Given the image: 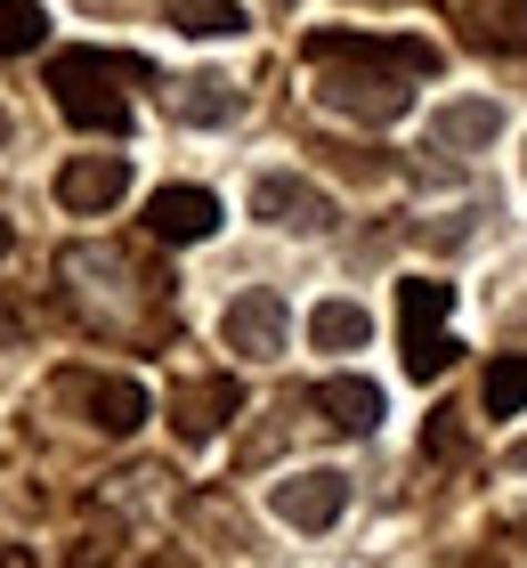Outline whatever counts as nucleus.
Returning a JSON list of instances; mask_svg holds the SVG:
<instances>
[{
    "label": "nucleus",
    "instance_id": "obj_26",
    "mask_svg": "<svg viewBox=\"0 0 527 568\" xmlns=\"http://www.w3.org/2000/svg\"><path fill=\"white\" fill-rule=\"evenodd\" d=\"M463 568H504V560H463Z\"/></svg>",
    "mask_w": 527,
    "mask_h": 568
},
{
    "label": "nucleus",
    "instance_id": "obj_3",
    "mask_svg": "<svg viewBox=\"0 0 527 568\" xmlns=\"http://www.w3.org/2000/svg\"><path fill=\"white\" fill-rule=\"evenodd\" d=\"M139 58H105V49H58L49 58V90H58V114L73 131H98V139H122L130 131V90L139 82Z\"/></svg>",
    "mask_w": 527,
    "mask_h": 568
},
{
    "label": "nucleus",
    "instance_id": "obj_22",
    "mask_svg": "<svg viewBox=\"0 0 527 568\" xmlns=\"http://www.w3.org/2000/svg\"><path fill=\"white\" fill-rule=\"evenodd\" d=\"M430 455H446V463L463 455V415H455V406H446V415H430Z\"/></svg>",
    "mask_w": 527,
    "mask_h": 568
},
{
    "label": "nucleus",
    "instance_id": "obj_17",
    "mask_svg": "<svg viewBox=\"0 0 527 568\" xmlns=\"http://www.w3.org/2000/svg\"><path fill=\"white\" fill-rule=\"evenodd\" d=\"M527 406V349H504L487 366V390H479V415H519Z\"/></svg>",
    "mask_w": 527,
    "mask_h": 568
},
{
    "label": "nucleus",
    "instance_id": "obj_28",
    "mask_svg": "<svg viewBox=\"0 0 527 568\" xmlns=\"http://www.w3.org/2000/svg\"><path fill=\"white\" fill-rule=\"evenodd\" d=\"M9 325H17V317H0V333H9Z\"/></svg>",
    "mask_w": 527,
    "mask_h": 568
},
{
    "label": "nucleus",
    "instance_id": "obj_9",
    "mask_svg": "<svg viewBox=\"0 0 527 568\" xmlns=\"http://www.w3.org/2000/svg\"><path fill=\"white\" fill-rule=\"evenodd\" d=\"M122 195H130V163L122 154H73V163L58 171V203L65 212H114Z\"/></svg>",
    "mask_w": 527,
    "mask_h": 568
},
{
    "label": "nucleus",
    "instance_id": "obj_21",
    "mask_svg": "<svg viewBox=\"0 0 527 568\" xmlns=\"http://www.w3.org/2000/svg\"><path fill=\"white\" fill-rule=\"evenodd\" d=\"M470 220H487L479 203H470V212H446V220L430 227V244H438V252H455V244H470Z\"/></svg>",
    "mask_w": 527,
    "mask_h": 568
},
{
    "label": "nucleus",
    "instance_id": "obj_16",
    "mask_svg": "<svg viewBox=\"0 0 527 568\" xmlns=\"http://www.w3.org/2000/svg\"><path fill=\"white\" fill-rule=\"evenodd\" d=\"M365 333H374V317H365L357 301H316V317H308L316 349H365Z\"/></svg>",
    "mask_w": 527,
    "mask_h": 568
},
{
    "label": "nucleus",
    "instance_id": "obj_7",
    "mask_svg": "<svg viewBox=\"0 0 527 568\" xmlns=\"http://www.w3.org/2000/svg\"><path fill=\"white\" fill-rule=\"evenodd\" d=\"M268 511H276L284 528H301V536H325L341 511H349V479H341L333 463H316V471H293V479H276Z\"/></svg>",
    "mask_w": 527,
    "mask_h": 568
},
{
    "label": "nucleus",
    "instance_id": "obj_6",
    "mask_svg": "<svg viewBox=\"0 0 527 568\" xmlns=\"http://www.w3.org/2000/svg\"><path fill=\"white\" fill-rule=\"evenodd\" d=\"M220 342L235 357H284V342H293V308H284L268 284H252V293H235L220 308Z\"/></svg>",
    "mask_w": 527,
    "mask_h": 568
},
{
    "label": "nucleus",
    "instance_id": "obj_29",
    "mask_svg": "<svg viewBox=\"0 0 527 568\" xmlns=\"http://www.w3.org/2000/svg\"><path fill=\"white\" fill-rule=\"evenodd\" d=\"M284 9H293V0H284Z\"/></svg>",
    "mask_w": 527,
    "mask_h": 568
},
{
    "label": "nucleus",
    "instance_id": "obj_15",
    "mask_svg": "<svg viewBox=\"0 0 527 568\" xmlns=\"http://www.w3.org/2000/svg\"><path fill=\"white\" fill-rule=\"evenodd\" d=\"M163 17L179 33H195V41H235L244 33V9H235V0H171Z\"/></svg>",
    "mask_w": 527,
    "mask_h": 568
},
{
    "label": "nucleus",
    "instance_id": "obj_2",
    "mask_svg": "<svg viewBox=\"0 0 527 568\" xmlns=\"http://www.w3.org/2000/svg\"><path fill=\"white\" fill-rule=\"evenodd\" d=\"M65 284H73L82 325H98V333H146V325L171 308V276H163V284L139 276V261L114 252V244H98V252L73 244V252H65Z\"/></svg>",
    "mask_w": 527,
    "mask_h": 568
},
{
    "label": "nucleus",
    "instance_id": "obj_14",
    "mask_svg": "<svg viewBox=\"0 0 527 568\" xmlns=\"http://www.w3.org/2000/svg\"><path fill=\"white\" fill-rule=\"evenodd\" d=\"M308 406H316V415H325L333 430H374V423H382V390H374L365 374H333V382H316Z\"/></svg>",
    "mask_w": 527,
    "mask_h": 568
},
{
    "label": "nucleus",
    "instance_id": "obj_8",
    "mask_svg": "<svg viewBox=\"0 0 527 568\" xmlns=\"http://www.w3.org/2000/svg\"><path fill=\"white\" fill-rule=\"evenodd\" d=\"M235 406H244V390H235L227 374H195V382H179V390H171V430L188 438V447H203Z\"/></svg>",
    "mask_w": 527,
    "mask_h": 568
},
{
    "label": "nucleus",
    "instance_id": "obj_10",
    "mask_svg": "<svg viewBox=\"0 0 527 568\" xmlns=\"http://www.w3.org/2000/svg\"><path fill=\"white\" fill-rule=\"evenodd\" d=\"M211 227H220V203H211L203 187H163L146 203V236L154 244H203Z\"/></svg>",
    "mask_w": 527,
    "mask_h": 568
},
{
    "label": "nucleus",
    "instance_id": "obj_20",
    "mask_svg": "<svg viewBox=\"0 0 527 568\" xmlns=\"http://www.w3.org/2000/svg\"><path fill=\"white\" fill-rule=\"evenodd\" d=\"M49 33V17H41V0H0V58H24Z\"/></svg>",
    "mask_w": 527,
    "mask_h": 568
},
{
    "label": "nucleus",
    "instance_id": "obj_4",
    "mask_svg": "<svg viewBox=\"0 0 527 568\" xmlns=\"http://www.w3.org/2000/svg\"><path fill=\"white\" fill-rule=\"evenodd\" d=\"M252 220L284 227V236H325V227H333V195L316 187V179L260 171V179H252Z\"/></svg>",
    "mask_w": 527,
    "mask_h": 568
},
{
    "label": "nucleus",
    "instance_id": "obj_5",
    "mask_svg": "<svg viewBox=\"0 0 527 568\" xmlns=\"http://www.w3.org/2000/svg\"><path fill=\"white\" fill-rule=\"evenodd\" d=\"M58 390H65L73 406H82V423H90V430H105V438H130V430H139V423L154 415L146 390H139L130 374H82V366H73V374L58 382Z\"/></svg>",
    "mask_w": 527,
    "mask_h": 568
},
{
    "label": "nucleus",
    "instance_id": "obj_25",
    "mask_svg": "<svg viewBox=\"0 0 527 568\" xmlns=\"http://www.w3.org/2000/svg\"><path fill=\"white\" fill-rule=\"evenodd\" d=\"M0 261H9V220H0Z\"/></svg>",
    "mask_w": 527,
    "mask_h": 568
},
{
    "label": "nucleus",
    "instance_id": "obj_12",
    "mask_svg": "<svg viewBox=\"0 0 527 568\" xmlns=\"http://www.w3.org/2000/svg\"><path fill=\"white\" fill-rule=\"evenodd\" d=\"M430 139L446 154H487L495 139H504V114H495L487 98H446V106L430 114Z\"/></svg>",
    "mask_w": 527,
    "mask_h": 568
},
{
    "label": "nucleus",
    "instance_id": "obj_1",
    "mask_svg": "<svg viewBox=\"0 0 527 568\" xmlns=\"http://www.w3.org/2000/svg\"><path fill=\"white\" fill-rule=\"evenodd\" d=\"M316 106L349 122H398L414 106V82L438 73V49L422 33H308Z\"/></svg>",
    "mask_w": 527,
    "mask_h": 568
},
{
    "label": "nucleus",
    "instance_id": "obj_11",
    "mask_svg": "<svg viewBox=\"0 0 527 568\" xmlns=\"http://www.w3.org/2000/svg\"><path fill=\"white\" fill-rule=\"evenodd\" d=\"M463 41L487 58H519L527 49V0H463Z\"/></svg>",
    "mask_w": 527,
    "mask_h": 568
},
{
    "label": "nucleus",
    "instance_id": "obj_13",
    "mask_svg": "<svg viewBox=\"0 0 527 568\" xmlns=\"http://www.w3.org/2000/svg\"><path fill=\"white\" fill-rule=\"evenodd\" d=\"M171 114L195 122V131H220V122L244 114V90L227 73H188V82H171Z\"/></svg>",
    "mask_w": 527,
    "mask_h": 568
},
{
    "label": "nucleus",
    "instance_id": "obj_18",
    "mask_svg": "<svg viewBox=\"0 0 527 568\" xmlns=\"http://www.w3.org/2000/svg\"><path fill=\"white\" fill-rule=\"evenodd\" d=\"M446 308H455V284H438V276H406V284H398V317H406V333L446 325Z\"/></svg>",
    "mask_w": 527,
    "mask_h": 568
},
{
    "label": "nucleus",
    "instance_id": "obj_24",
    "mask_svg": "<svg viewBox=\"0 0 527 568\" xmlns=\"http://www.w3.org/2000/svg\"><path fill=\"white\" fill-rule=\"evenodd\" d=\"M511 471H527V438H511Z\"/></svg>",
    "mask_w": 527,
    "mask_h": 568
},
{
    "label": "nucleus",
    "instance_id": "obj_23",
    "mask_svg": "<svg viewBox=\"0 0 527 568\" xmlns=\"http://www.w3.org/2000/svg\"><path fill=\"white\" fill-rule=\"evenodd\" d=\"M0 568H41V560L24 552V545H0Z\"/></svg>",
    "mask_w": 527,
    "mask_h": 568
},
{
    "label": "nucleus",
    "instance_id": "obj_27",
    "mask_svg": "<svg viewBox=\"0 0 527 568\" xmlns=\"http://www.w3.org/2000/svg\"><path fill=\"white\" fill-rule=\"evenodd\" d=\"M0 146H9V114H0Z\"/></svg>",
    "mask_w": 527,
    "mask_h": 568
},
{
    "label": "nucleus",
    "instance_id": "obj_19",
    "mask_svg": "<svg viewBox=\"0 0 527 568\" xmlns=\"http://www.w3.org/2000/svg\"><path fill=\"white\" fill-rule=\"evenodd\" d=\"M455 357H463V342H455L446 325H422V333H406V374H414V382H438L446 366H455Z\"/></svg>",
    "mask_w": 527,
    "mask_h": 568
}]
</instances>
